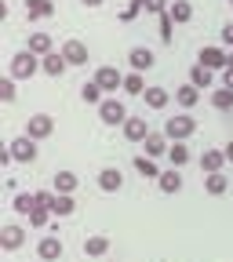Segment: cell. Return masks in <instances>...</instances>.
<instances>
[{
	"label": "cell",
	"mask_w": 233,
	"mask_h": 262,
	"mask_svg": "<svg viewBox=\"0 0 233 262\" xmlns=\"http://www.w3.org/2000/svg\"><path fill=\"white\" fill-rule=\"evenodd\" d=\"M37 70H40V55H33V51L26 48V51H18V55L11 58V66H8V77H15V80H29Z\"/></svg>",
	"instance_id": "cell-1"
},
{
	"label": "cell",
	"mask_w": 233,
	"mask_h": 262,
	"mask_svg": "<svg viewBox=\"0 0 233 262\" xmlns=\"http://www.w3.org/2000/svg\"><path fill=\"white\" fill-rule=\"evenodd\" d=\"M98 117H102V124H110V127H124L128 110H124V102H117L113 95H106V102L98 106Z\"/></svg>",
	"instance_id": "cell-5"
},
{
	"label": "cell",
	"mask_w": 233,
	"mask_h": 262,
	"mask_svg": "<svg viewBox=\"0 0 233 262\" xmlns=\"http://www.w3.org/2000/svg\"><path fill=\"white\" fill-rule=\"evenodd\" d=\"M157 186H160L164 193H179V189H182V171H179V168H168V171H160Z\"/></svg>",
	"instance_id": "cell-21"
},
{
	"label": "cell",
	"mask_w": 233,
	"mask_h": 262,
	"mask_svg": "<svg viewBox=\"0 0 233 262\" xmlns=\"http://www.w3.org/2000/svg\"><path fill=\"white\" fill-rule=\"evenodd\" d=\"M80 98H84V102H88V106H102V102H106V91H102V88H98L95 80H88V84L80 88Z\"/></svg>",
	"instance_id": "cell-27"
},
{
	"label": "cell",
	"mask_w": 233,
	"mask_h": 262,
	"mask_svg": "<svg viewBox=\"0 0 233 262\" xmlns=\"http://www.w3.org/2000/svg\"><path fill=\"white\" fill-rule=\"evenodd\" d=\"M142 11H146V0H131V4L124 8V15H120V22H135Z\"/></svg>",
	"instance_id": "cell-35"
},
{
	"label": "cell",
	"mask_w": 233,
	"mask_h": 262,
	"mask_svg": "<svg viewBox=\"0 0 233 262\" xmlns=\"http://www.w3.org/2000/svg\"><path fill=\"white\" fill-rule=\"evenodd\" d=\"M146 157H168V135H160V131H150V135H146Z\"/></svg>",
	"instance_id": "cell-14"
},
{
	"label": "cell",
	"mask_w": 233,
	"mask_h": 262,
	"mask_svg": "<svg viewBox=\"0 0 233 262\" xmlns=\"http://www.w3.org/2000/svg\"><path fill=\"white\" fill-rule=\"evenodd\" d=\"M168 15H172V22H189L193 18V4L189 0H175V4L168 8Z\"/></svg>",
	"instance_id": "cell-30"
},
{
	"label": "cell",
	"mask_w": 233,
	"mask_h": 262,
	"mask_svg": "<svg viewBox=\"0 0 233 262\" xmlns=\"http://www.w3.org/2000/svg\"><path fill=\"white\" fill-rule=\"evenodd\" d=\"M222 44H229V48H233V22H226V26H222Z\"/></svg>",
	"instance_id": "cell-40"
},
{
	"label": "cell",
	"mask_w": 233,
	"mask_h": 262,
	"mask_svg": "<svg viewBox=\"0 0 233 262\" xmlns=\"http://www.w3.org/2000/svg\"><path fill=\"white\" fill-rule=\"evenodd\" d=\"M168 160H172V168H186L189 164V146L186 142H172L168 146Z\"/></svg>",
	"instance_id": "cell-28"
},
{
	"label": "cell",
	"mask_w": 233,
	"mask_h": 262,
	"mask_svg": "<svg viewBox=\"0 0 233 262\" xmlns=\"http://www.w3.org/2000/svg\"><path fill=\"white\" fill-rule=\"evenodd\" d=\"M73 211H77L73 193H55V201H51V215H55V219H70Z\"/></svg>",
	"instance_id": "cell-13"
},
{
	"label": "cell",
	"mask_w": 233,
	"mask_h": 262,
	"mask_svg": "<svg viewBox=\"0 0 233 262\" xmlns=\"http://www.w3.org/2000/svg\"><path fill=\"white\" fill-rule=\"evenodd\" d=\"M175 102H179L182 110H193L197 102H201V88H193V84H182V88L175 91Z\"/></svg>",
	"instance_id": "cell-24"
},
{
	"label": "cell",
	"mask_w": 233,
	"mask_h": 262,
	"mask_svg": "<svg viewBox=\"0 0 233 262\" xmlns=\"http://www.w3.org/2000/svg\"><path fill=\"white\" fill-rule=\"evenodd\" d=\"M193 131H197V120H193L189 113H175V117L164 120V135H168L172 142H186Z\"/></svg>",
	"instance_id": "cell-2"
},
{
	"label": "cell",
	"mask_w": 233,
	"mask_h": 262,
	"mask_svg": "<svg viewBox=\"0 0 233 262\" xmlns=\"http://www.w3.org/2000/svg\"><path fill=\"white\" fill-rule=\"evenodd\" d=\"M0 98H4V102H15V77L0 80Z\"/></svg>",
	"instance_id": "cell-36"
},
{
	"label": "cell",
	"mask_w": 233,
	"mask_h": 262,
	"mask_svg": "<svg viewBox=\"0 0 233 262\" xmlns=\"http://www.w3.org/2000/svg\"><path fill=\"white\" fill-rule=\"evenodd\" d=\"M80 4H88V8H98V4H102V0H80Z\"/></svg>",
	"instance_id": "cell-42"
},
{
	"label": "cell",
	"mask_w": 233,
	"mask_h": 262,
	"mask_svg": "<svg viewBox=\"0 0 233 262\" xmlns=\"http://www.w3.org/2000/svg\"><path fill=\"white\" fill-rule=\"evenodd\" d=\"M197 62L201 66H208L211 73H222L226 66H229V55L222 51V48H215V44H208V48H201V55H197Z\"/></svg>",
	"instance_id": "cell-7"
},
{
	"label": "cell",
	"mask_w": 233,
	"mask_h": 262,
	"mask_svg": "<svg viewBox=\"0 0 233 262\" xmlns=\"http://www.w3.org/2000/svg\"><path fill=\"white\" fill-rule=\"evenodd\" d=\"M222 164H226V153H222V149H204V157H201V168H204V175L222 171Z\"/></svg>",
	"instance_id": "cell-19"
},
{
	"label": "cell",
	"mask_w": 233,
	"mask_h": 262,
	"mask_svg": "<svg viewBox=\"0 0 233 262\" xmlns=\"http://www.w3.org/2000/svg\"><path fill=\"white\" fill-rule=\"evenodd\" d=\"M26 15H29L33 22L51 18V15H55V4H51V0H26Z\"/></svg>",
	"instance_id": "cell-18"
},
{
	"label": "cell",
	"mask_w": 233,
	"mask_h": 262,
	"mask_svg": "<svg viewBox=\"0 0 233 262\" xmlns=\"http://www.w3.org/2000/svg\"><path fill=\"white\" fill-rule=\"evenodd\" d=\"M8 149H11V160L15 164H33V160H37V139H29V135L11 139Z\"/></svg>",
	"instance_id": "cell-4"
},
{
	"label": "cell",
	"mask_w": 233,
	"mask_h": 262,
	"mask_svg": "<svg viewBox=\"0 0 233 262\" xmlns=\"http://www.w3.org/2000/svg\"><path fill=\"white\" fill-rule=\"evenodd\" d=\"M146 11L150 15H168V0H146Z\"/></svg>",
	"instance_id": "cell-38"
},
{
	"label": "cell",
	"mask_w": 233,
	"mask_h": 262,
	"mask_svg": "<svg viewBox=\"0 0 233 262\" xmlns=\"http://www.w3.org/2000/svg\"><path fill=\"white\" fill-rule=\"evenodd\" d=\"M98 189H102V193L124 189V171L120 168H102V171H98Z\"/></svg>",
	"instance_id": "cell-11"
},
{
	"label": "cell",
	"mask_w": 233,
	"mask_h": 262,
	"mask_svg": "<svg viewBox=\"0 0 233 262\" xmlns=\"http://www.w3.org/2000/svg\"><path fill=\"white\" fill-rule=\"evenodd\" d=\"M189 84H193V88H201V91H208V88L215 84V73L208 70V66L197 62V66H189Z\"/></svg>",
	"instance_id": "cell-17"
},
{
	"label": "cell",
	"mask_w": 233,
	"mask_h": 262,
	"mask_svg": "<svg viewBox=\"0 0 233 262\" xmlns=\"http://www.w3.org/2000/svg\"><path fill=\"white\" fill-rule=\"evenodd\" d=\"M146 135H150V124L142 117H128L124 120V139L128 142H146Z\"/></svg>",
	"instance_id": "cell-12"
},
{
	"label": "cell",
	"mask_w": 233,
	"mask_h": 262,
	"mask_svg": "<svg viewBox=\"0 0 233 262\" xmlns=\"http://www.w3.org/2000/svg\"><path fill=\"white\" fill-rule=\"evenodd\" d=\"M219 80H222V88H229V91H233V66H226V70L219 73Z\"/></svg>",
	"instance_id": "cell-39"
},
{
	"label": "cell",
	"mask_w": 233,
	"mask_h": 262,
	"mask_svg": "<svg viewBox=\"0 0 233 262\" xmlns=\"http://www.w3.org/2000/svg\"><path fill=\"white\" fill-rule=\"evenodd\" d=\"M26 219H29V226H37V229H40V226H48V222H51L55 215H51V208H33V211H29Z\"/></svg>",
	"instance_id": "cell-34"
},
{
	"label": "cell",
	"mask_w": 233,
	"mask_h": 262,
	"mask_svg": "<svg viewBox=\"0 0 233 262\" xmlns=\"http://www.w3.org/2000/svg\"><path fill=\"white\" fill-rule=\"evenodd\" d=\"M77 171H55V179H51V189L55 193H73L77 189Z\"/></svg>",
	"instance_id": "cell-20"
},
{
	"label": "cell",
	"mask_w": 233,
	"mask_h": 262,
	"mask_svg": "<svg viewBox=\"0 0 233 262\" xmlns=\"http://www.w3.org/2000/svg\"><path fill=\"white\" fill-rule=\"evenodd\" d=\"M160 40L172 44V15H160Z\"/></svg>",
	"instance_id": "cell-37"
},
{
	"label": "cell",
	"mask_w": 233,
	"mask_h": 262,
	"mask_svg": "<svg viewBox=\"0 0 233 262\" xmlns=\"http://www.w3.org/2000/svg\"><path fill=\"white\" fill-rule=\"evenodd\" d=\"M142 98H146V106H150V110H164V106L172 102L168 88H146V91H142Z\"/></svg>",
	"instance_id": "cell-22"
},
{
	"label": "cell",
	"mask_w": 233,
	"mask_h": 262,
	"mask_svg": "<svg viewBox=\"0 0 233 262\" xmlns=\"http://www.w3.org/2000/svg\"><path fill=\"white\" fill-rule=\"evenodd\" d=\"M106 251H110V237H102V233L84 241V255H88V258H102Z\"/></svg>",
	"instance_id": "cell-25"
},
{
	"label": "cell",
	"mask_w": 233,
	"mask_h": 262,
	"mask_svg": "<svg viewBox=\"0 0 233 262\" xmlns=\"http://www.w3.org/2000/svg\"><path fill=\"white\" fill-rule=\"evenodd\" d=\"M204 189H208L211 196H222V193L229 189V179H226L222 171H215V175H208V179H204Z\"/></svg>",
	"instance_id": "cell-29"
},
{
	"label": "cell",
	"mask_w": 233,
	"mask_h": 262,
	"mask_svg": "<svg viewBox=\"0 0 233 262\" xmlns=\"http://www.w3.org/2000/svg\"><path fill=\"white\" fill-rule=\"evenodd\" d=\"M29 51L44 58V55H51V51H55V40L48 37V33H29Z\"/></svg>",
	"instance_id": "cell-23"
},
{
	"label": "cell",
	"mask_w": 233,
	"mask_h": 262,
	"mask_svg": "<svg viewBox=\"0 0 233 262\" xmlns=\"http://www.w3.org/2000/svg\"><path fill=\"white\" fill-rule=\"evenodd\" d=\"M222 153H226V160H233V139L226 142V149H222Z\"/></svg>",
	"instance_id": "cell-41"
},
{
	"label": "cell",
	"mask_w": 233,
	"mask_h": 262,
	"mask_svg": "<svg viewBox=\"0 0 233 262\" xmlns=\"http://www.w3.org/2000/svg\"><path fill=\"white\" fill-rule=\"evenodd\" d=\"M146 91V73H128L124 77V95H142Z\"/></svg>",
	"instance_id": "cell-32"
},
{
	"label": "cell",
	"mask_w": 233,
	"mask_h": 262,
	"mask_svg": "<svg viewBox=\"0 0 233 262\" xmlns=\"http://www.w3.org/2000/svg\"><path fill=\"white\" fill-rule=\"evenodd\" d=\"M58 51L66 55V62H70V66H88V44H84V40H66Z\"/></svg>",
	"instance_id": "cell-10"
},
{
	"label": "cell",
	"mask_w": 233,
	"mask_h": 262,
	"mask_svg": "<svg viewBox=\"0 0 233 262\" xmlns=\"http://www.w3.org/2000/svg\"><path fill=\"white\" fill-rule=\"evenodd\" d=\"M91 80H95L98 88H102L106 95H117V91H124V73H117V66H98Z\"/></svg>",
	"instance_id": "cell-3"
},
{
	"label": "cell",
	"mask_w": 233,
	"mask_h": 262,
	"mask_svg": "<svg viewBox=\"0 0 233 262\" xmlns=\"http://www.w3.org/2000/svg\"><path fill=\"white\" fill-rule=\"evenodd\" d=\"M11 208H15L18 215H29L33 208H37V193H15V201H11Z\"/></svg>",
	"instance_id": "cell-31"
},
{
	"label": "cell",
	"mask_w": 233,
	"mask_h": 262,
	"mask_svg": "<svg viewBox=\"0 0 233 262\" xmlns=\"http://www.w3.org/2000/svg\"><path fill=\"white\" fill-rule=\"evenodd\" d=\"M211 106H215L219 113H229V110H233V91H229V88H219V91L211 95Z\"/></svg>",
	"instance_id": "cell-33"
},
{
	"label": "cell",
	"mask_w": 233,
	"mask_h": 262,
	"mask_svg": "<svg viewBox=\"0 0 233 262\" xmlns=\"http://www.w3.org/2000/svg\"><path fill=\"white\" fill-rule=\"evenodd\" d=\"M153 62H157V55L150 51V48H131L128 51V66L135 73H146V70H153Z\"/></svg>",
	"instance_id": "cell-8"
},
{
	"label": "cell",
	"mask_w": 233,
	"mask_h": 262,
	"mask_svg": "<svg viewBox=\"0 0 233 262\" xmlns=\"http://www.w3.org/2000/svg\"><path fill=\"white\" fill-rule=\"evenodd\" d=\"M229 66H233V51H229Z\"/></svg>",
	"instance_id": "cell-43"
},
{
	"label": "cell",
	"mask_w": 233,
	"mask_h": 262,
	"mask_svg": "<svg viewBox=\"0 0 233 262\" xmlns=\"http://www.w3.org/2000/svg\"><path fill=\"white\" fill-rule=\"evenodd\" d=\"M229 4H233V0H229Z\"/></svg>",
	"instance_id": "cell-44"
},
{
	"label": "cell",
	"mask_w": 233,
	"mask_h": 262,
	"mask_svg": "<svg viewBox=\"0 0 233 262\" xmlns=\"http://www.w3.org/2000/svg\"><path fill=\"white\" fill-rule=\"evenodd\" d=\"M26 244V229L22 226H4V229H0V248H4V251H18Z\"/></svg>",
	"instance_id": "cell-9"
},
{
	"label": "cell",
	"mask_w": 233,
	"mask_h": 262,
	"mask_svg": "<svg viewBox=\"0 0 233 262\" xmlns=\"http://www.w3.org/2000/svg\"><path fill=\"white\" fill-rule=\"evenodd\" d=\"M131 168H135L142 179H160V168H157V164H153V157H135V160H131Z\"/></svg>",
	"instance_id": "cell-26"
},
{
	"label": "cell",
	"mask_w": 233,
	"mask_h": 262,
	"mask_svg": "<svg viewBox=\"0 0 233 262\" xmlns=\"http://www.w3.org/2000/svg\"><path fill=\"white\" fill-rule=\"evenodd\" d=\"M37 255H40V262H55V258H62V241L51 233V237H44L40 244H37Z\"/></svg>",
	"instance_id": "cell-16"
},
{
	"label": "cell",
	"mask_w": 233,
	"mask_h": 262,
	"mask_svg": "<svg viewBox=\"0 0 233 262\" xmlns=\"http://www.w3.org/2000/svg\"><path fill=\"white\" fill-rule=\"evenodd\" d=\"M51 131H55V117H48V113H33L29 120H26V135L29 139H48L51 135Z\"/></svg>",
	"instance_id": "cell-6"
},
{
	"label": "cell",
	"mask_w": 233,
	"mask_h": 262,
	"mask_svg": "<svg viewBox=\"0 0 233 262\" xmlns=\"http://www.w3.org/2000/svg\"><path fill=\"white\" fill-rule=\"evenodd\" d=\"M66 66H70V62H66V55H62V51H51V55H44V58H40V70H44L48 77H62V73H66Z\"/></svg>",
	"instance_id": "cell-15"
}]
</instances>
